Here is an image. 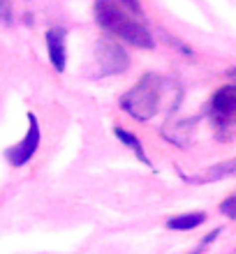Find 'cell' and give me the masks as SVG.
<instances>
[{"label": "cell", "mask_w": 236, "mask_h": 254, "mask_svg": "<svg viewBox=\"0 0 236 254\" xmlns=\"http://www.w3.org/2000/svg\"><path fill=\"white\" fill-rule=\"evenodd\" d=\"M93 12H95V21L100 23L102 30H107L109 35L118 37L121 42L137 49L156 47L153 35H151L149 28L144 26V21L130 9H125L118 0H95Z\"/></svg>", "instance_id": "cell-1"}, {"label": "cell", "mask_w": 236, "mask_h": 254, "mask_svg": "<svg viewBox=\"0 0 236 254\" xmlns=\"http://www.w3.org/2000/svg\"><path fill=\"white\" fill-rule=\"evenodd\" d=\"M162 88H164L162 76H157L153 72L144 74L142 79L121 97V109L139 123L151 121L160 111Z\"/></svg>", "instance_id": "cell-2"}, {"label": "cell", "mask_w": 236, "mask_h": 254, "mask_svg": "<svg viewBox=\"0 0 236 254\" xmlns=\"http://www.w3.org/2000/svg\"><path fill=\"white\" fill-rule=\"evenodd\" d=\"M95 58H97V65H100L102 74H107V76H118L130 65V56L125 51V47L118 44L116 40H111V37H102L97 42Z\"/></svg>", "instance_id": "cell-3"}, {"label": "cell", "mask_w": 236, "mask_h": 254, "mask_svg": "<svg viewBox=\"0 0 236 254\" xmlns=\"http://www.w3.org/2000/svg\"><path fill=\"white\" fill-rule=\"evenodd\" d=\"M40 141H42V132H40V123H37V116L35 114H28V132L26 136L14 143L12 148L5 150V157L12 167H23L28 162L33 160V155L37 153L40 148Z\"/></svg>", "instance_id": "cell-4"}, {"label": "cell", "mask_w": 236, "mask_h": 254, "mask_svg": "<svg viewBox=\"0 0 236 254\" xmlns=\"http://www.w3.org/2000/svg\"><path fill=\"white\" fill-rule=\"evenodd\" d=\"M211 114L220 127H230L236 123V86L218 88L211 97Z\"/></svg>", "instance_id": "cell-5"}, {"label": "cell", "mask_w": 236, "mask_h": 254, "mask_svg": "<svg viewBox=\"0 0 236 254\" xmlns=\"http://www.w3.org/2000/svg\"><path fill=\"white\" fill-rule=\"evenodd\" d=\"M44 40H47V54L54 69L56 72H65V63H68V47H65L68 33H65V28H49Z\"/></svg>", "instance_id": "cell-6"}, {"label": "cell", "mask_w": 236, "mask_h": 254, "mask_svg": "<svg viewBox=\"0 0 236 254\" xmlns=\"http://www.w3.org/2000/svg\"><path fill=\"white\" fill-rule=\"evenodd\" d=\"M190 183H213V181H220V178H236V157L234 160H225V162H218L213 167H209L204 174H197V176H185Z\"/></svg>", "instance_id": "cell-7"}, {"label": "cell", "mask_w": 236, "mask_h": 254, "mask_svg": "<svg viewBox=\"0 0 236 254\" xmlns=\"http://www.w3.org/2000/svg\"><path fill=\"white\" fill-rule=\"evenodd\" d=\"M195 118H188V121H176V123H167L162 127V136L167 141H171L174 146H188L190 139H192V129H195Z\"/></svg>", "instance_id": "cell-8"}, {"label": "cell", "mask_w": 236, "mask_h": 254, "mask_svg": "<svg viewBox=\"0 0 236 254\" xmlns=\"http://www.w3.org/2000/svg\"><path fill=\"white\" fill-rule=\"evenodd\" d=\"M206 222V213H181V215H174L167 220V229L171 231H192V229L202 227Z\"/></svg>", "instance_id": "cell-9"}, {"label": "cell", "mask_w": 236, "mask_h": 254, "mask_svg": "<svg viewBox=\"0 0 236 254\" xmlns=\"http://www.w3.org/2000/svg\"><path fill=\"white\" fill-rule=\"evenodd\" d=\"M114 134H116V139L121 141V143H125V146H128L130 150H132V153H135L137 157H139V160L144 162V164H149V167H151V160H149V155L144 153V146H142V141L137 139L135 134H132V132H128V129H125V127H121V125H116V127H114Z\"/></svg>", "instance_id": "cell-10"}, {"label": "cell", "mask_w": 236, "mask_h": 254, "mask_svg": "<svg viewBox=\"0 0 236 254\" xmlns=\"http://www.w3.org/2000/svg\"><path fill=\"white\" fill-rule=\"evenodd\" d=\"M220 213L230 220H236V194H230L227 199L220 203Z\"/></svg>", "instance_id": "cell-11"}, {"label": "cell", "mask_w": 236, "mask_h": 254, "mask_svg": "<svg viewBox=\"0 0 236 254\" xmlns=\"http://www.w3.org/2000/svg\"><path fill=\"white\" fill-rule=\"evenodd\" d=\"M218 236H220V229H213V231H211V234H209V236H204V241H202V243H199V245H197V248H195V250H192V252H190V254H202V252H204V250H206V248H209V245H211V243L216 241Z\"/></svg>", "instance_id": "cell-12"}, {"label": "cell", "mask_w": 236, "mask_h": 254, "mask_svg": "<svg viewBox=\"0 0 236 254\" xmlns=\"http://www.w3.org/2000/svg\"><path fill=\"white\" fill-rule=\"evenodd\" d=\"M0 23H12V2L0 0Z\"/></svg>", "instance_id": "cell-13"}, {"label": "cell", "mask_w": 236, "mask_h": 254, "mask_svg": "<svg viewBox=\"0 0 236 254\" xmlns=\"http://www.w3.org/2000/svg\"><path fill=\"white\" fill-rule=\"evenodd\" d=\"M125 9H130L132 14H137V16H142V5H139V0H118Z\"/></svg>", "instance_id": "cell-14"}, {"label": "cell", "mask_w": 236, "mask_h": 254, "mask_svg": "<svg viewBox=\"0 0 236 254\" xmlns=\"http://www.w3.org/2000/svg\"><path fill=\"white\" fill-rule=\"evenodd\" d=\"M167 40L171 42V44H174V47L178 49V51H183V54H185V56H192V49H190V47H185V44H183V42L174 40V37H171V35H167Z\"/></svg>", "instance_id": "cell-15"}, {"label": "cell", "mask_w": 236, "mask_h": 254, "mask_svg": "<svg viewBox=\"0 0 236 254\" xmlns=\"http://www.w3.org/2000/svg\"><path fill=\"white\" fill-rule=\"evenodd\" d=\"M227 74H230L232 79H234V81H236V69H230V72H227Z\"/></svg>", "instance_id": "cell-16"}]
</instances>
